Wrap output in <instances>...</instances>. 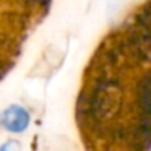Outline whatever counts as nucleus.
I'll return each instance as SVG.
<instances>
[{"label": "nucleus", "instance_id": "obj_1", "mask_svg": "<svg viewBox=\"0 0 151 151\" xmlns=\"http://www.w3.org/2000/svg\"><path fill=\"white\" fill-rule=\"evenodd\" d=\"M138 106L145 117H151V73L145 75L140 80L137 88Z\"/></svg>", "mask_w": 151, "mask_h": 151}]
</instances>
